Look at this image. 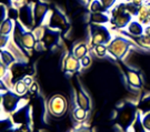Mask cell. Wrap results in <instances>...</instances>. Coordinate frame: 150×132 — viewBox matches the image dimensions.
Here are the masks:
<instances>
[{
    "label": "cell",
    "mask_w": 150,
    "mask_h": 132,
    "mask_svg": "<svg viewBox=\"0 0 150 132\" xmlns=\"http://www.w3.org/2000/svg\"><path fill=\"white\" fill-rule=\"evenodd\" d=\"M87 51H88V48H87L86 44H85V43H80V44H78V46L75 48V50H74V56H75L77 59H81L87 54Z\"/></svg>",
    "instance_id": "obj_18"
},
{
    "label": "cell",
    "mask_w": 150,
    "mask_h": 132,
    "mask_svg": "<svg viewBox=\"0 0 150 132\" xmlns=\"http://www.w3.org/2000/svg\"><path fill=\"white\" fill-rule=\"evenodd\" d=\"M132 129H134V132H147V130H146L144 124H142L141 116H140L139 113H138V116H137L134 124H132Z\"/></svg>",
    "instance_id": "obj_21"
},
{
    "label": "cell",
    "mask_w": 150,
    "mask_h": 132,
    "mask_svg": "<svg viewBox=\"0 0 150 132\" xmlns=\"http://www.w3.org/2000/svg\"><path fill=\"white\" fill-rule=\"evenodd\" d=\"M90 10L92 12H103L106 11V8L102 6L100 0H93L90 5Z\"/></svg>",
    "instance_id": "obj_23"
},
{
    "label": "cell",
    "mask_w": 150,
    "mask_h": 132,
    "mask_svg": "<svg viewBox=\"0 0 150 132\" xmlns=\"http://www.w3.org/2000/svg\"><path fill=\"white\" fill-rule=\"evenodd\" d=\"M16 132H30L29 124H20V126L16 129Z\"/></svg>",
    "instance_id": "obj_29"
},
{
    "label": "cell",
    "mask_w": 150,
    "mask_h": 132,
    "mask_svg": "<svg viewBox=\"0 0 150 132\" xmlns=\"http://www.w3.org/2000/svg\"><path fill=\"white\" fill-rule=\"evenodd\" d=\"M74 132H90V130L88 129V127H85V126H82V127H80V128H78L76 131H74Z\"/></svg>",
    "instance_id": "obj_33"
},
{
    "label": "cell",
    "mask_w": 150,
    "mask_h": 132,
    "mask_svg": "<svg viewBox=\"0 0 150 132\" xmlns=\"http://www.w3.org/2000/svg\"><path fill=\"white\" fill-rule=\"evenodd\" d=\"M91 64V58L88 56V54H86L83 58L80 59V64L81 67H83V68H87V67H89Z\"/></svg>",
    "instance_id": "obj_27"
},
{
    "label": "cell",
    "mask_w": 150,
    "mask_h": 132,
    "mask_svg": "<svg viewBox=\"0 0 150 132\" xmlns=\"http://www.w3.org/2000/svg\"><path fill=\"white\" fill-rule=\"evenodd\" d=\"M86 116H87V110L83 109V108H81V107H78V108L74 111V118H75V120H77L78 122L83 121V120L86 119Z\"/></svg>",
    "instance_id": "obj_20"
},
{
    "label": "cell",
    "mask_w": 150,
    "mask_h": 132,
    "mask_svg": "<svg viewBox=\"0 0 150 132\" xmlns=\"http://www.w3.org/2000/svg\"><path fill=\"white\" fill-rule=\"evenodd\" d=\"M138 109H139V111L142 114H146V113L150 112V95L146 97V98H144L142 100L140 101Z\"/></svg>",
    "instance_id": "obj_19"
},
{
    "label": "cell",
    "mask_w": 150,
    "mask_h": 132,
    "mask_svg": "<svg viewBox=\"0 0 150 132\" xmlns=\"http://www.w3.org/2000/svg\"><path fill=\"white\" fill-rule=\"evenodd\" d=\"M128 32L134 37H140L145 32V29L142 27V23L140 21H130L128 26Z\"/></svg>",
    "instance_id": "obj_10"
},
{
    "label": "cell",
    "mask_w": 150,
    "mask_h": 132,
    "mask_svg": "<svg viewBox=\"0 0 150 132\" xmlns=\"http://www.w3.org/2000/svg\"><path fill=\"white\" fill-rule=\"evenodd\" d=\"M22 81H23L27 85H30L32 82H33V81H32V78L30 77V76H25V77L22 78Z\"/></svg>",
    "instance_id": "obj_31"
},
{
    "label": "cell",
    "mask_w": 150,
    "mask_h": 132,
    "mask_svg": "<svg viewBox=\"0 0 150 132\" xmlns=\"http://www.w3.org/2000/svg\"><path fill=\"white\" fill-rule=\"evenodd\" d=\"M126 74H127V79H128L130 85L136 87V88H140L141 87L142 82H141L139 74L137 73L136 71H134V70H127Z\"/></svg>",
    "instance_id": "obj_13"
},
{
    "label": "cell",
    "mask_w": 150,
    "mask_h": 132,
    "mask_svg": "<svg viewBox=\"0 0 150 132\" xmlns=\"http://www.w3.org/2000/svg\"><path fill=\"white\" fill-rule=\"evenodd\" d=\"M29 90H30V92H31V93H36V92L38 91V85L36 83V82H32L31 85H30Z\"/></svg>",
    "instance_id": "obj_32"
},
{
    "label": "cell",
    "mask_w": 150,
    "mask_h": 132,
    "mask_svg": "<svg viewBox=\"0 0 150 132\" xmlns=\"http://www.w3.org/2000/svg\"><path fill=\"white\" fill-rule=\"evenodd\" d=\"M77 104L86 110H89L90 108V102H89V98L81 89L77 90Z\"/></svg>",
    "instance_id": "obj_12"
},
{
    "label": "cell",
    "mask_w": 150,
    "mask_h": 132,
    "mask_svg": "<svg viewBox=\"0 0 150 132\" xmlns=\"http://www.w3.org/2000/svg\"><path fill=\"white\" fill-rule=\"evenodd\" d=\"M144 1H145V0H131V2L134 4V5H137V6H141Z\"/></svg>",
    "instance_id": "obj_34"
},
{
    "label": "cell",
    "mask_w": 150,
    "mask_h": 132,
    "mask_svg": "<svg viewBox=\"0 0 150 132\" xmlns=\"http://www.w3.org/2000/svg\"><path fill=\"white\" fill-rule=\"evenodd\" d=\"M15 59H16V57L12 56L11 52L2 49V51H1V62L2 64H5L8 67V66H10V64H12L15 62Z\"/></svg>",
    "instance_id": "obj_17"
},
{
    "label": "cell",
    "mask_w": 150,
    "mask_h": 132,
    "mask_svg": "<svg viewBox=\"0 0 150 132\" xmlns=\"http://www.w3.org/2000/svg\"><path fill=\"white\" fill-rule=\"evenodd\" d=\"M2 108L6 110L7 113H10L13 111L17 110L18 104H19V101L20 98L18 97L16 92H10V91H7V92H2Z\"/></svg>",
    "instance_id": "obj_5"
},
{
    "label": "cell",
    "mask_w": 150,
    "mask_h": 132,
    "mask_svg": "<svg viewBox=\"0 0 150 132\" xmlns=\"http://www.w3.org/2000/svg\"><path fill=\"white\" fill-rule=\"evenodd\" d=\"M81 64L79 62V59H77L75 56H69L67 60L64 61V70L68 72H76L79 70Z\"/></svg>",
    "instance_id": "obj_9"
},
{
    "label": "cell",
    "mask_w": 150,
    "mask_h": 132,
    "mask_svg": "<svg viewBox=\"0 0 150 132\" xmlns=\"http://www.w3.org/2000/svg\"><path fill=\"white\" fill-rule=\"evenodd\" d=\"M130 47H131V42L129 40H127L126 38L116 37L109 43L108 51L115 58L121 59L122 57H125V54L127 53Z\"/></svg>",
    "instance_id": "obj_2"
},
{
    "label": "cell",
    "mask_w": 150,
    "mask_h": 132,
    "mask_svg": "<svg viewBox=\"0 0 150 132\" xmlns=\"http://www.w3.org/2000/svg\"><path fill=\"white\" fill-rule=\"evenodd\" d=\"M66 25H67V21H66V18L64 17V15L58 10H54V13L50 17L49 27L50 28H62Z\"/></svg>",
    "instance_id": "obj_8"
},
{
    "label": "cell",
    "mask_w": 150,
    "mask_h": 132,
    "mask_svg": "<svg viewBox=\"0 0 150 132\" xmlns=\"http://www.w3.org/2000/svg\"><path fill=\"white\" fill-rule=\"evenodd\" d=\"M141 121H142V124H144L146 130L150 132V112L146 113L145 116L141 118Z\"/></svg>",
    "instance_id": "obj_26"
},
{
    "label": "cell",
    "mask_w": 150,
    "mask_h": 132,
    "mask_svg": "<svg viewBox=\"0 0 150 132\" xmlns=\"http://www.w3.org/2000/svg\"><path fill=\"white\" fill-rule=\"evenodd\" d=\"M88 1H89V0H88Z\"/></svg>",
    "instance_id": "obj_36"
},
{
    "label": "cell",
    "mask_w": 150,
    "mask_h": 132,
    "mask_svg": "<svg viewBox=\"0 0 150 132\" xmlns=\"http://www.w3.org/2000/svg\"><path fill=\"white\" fill-rule=\"evenodd\" d=\"M49 111L52 116H62L66 111V108H67V102L64 100V98L62 95H54L50 101H49Z\"/></svg>",
    "instance_id": "obj_4"
},
{
    "label": "cell",
    "mask_w": 150,
    "mask_h": 132,
    "mask_svg": "<svg viewBox=\"0 0 150 132\" xmlns=\"http://www.w3.org/2000/svg\"><path fill=\"white\" fill-rule=\"evenodd\" d=\"M131 21V15L127 10L120 12L119 15L112 18V23L117 28H125L127 27Z\"/></svg>",
    "instance_id": "obj_7"
},
{
    "label": "cell",
    "mask_w": 150,
    "mask_h": 132,
    "mask_svg": "<svg viewBox=\"0 0 150 132\" xmlns=\"http://www.w3.org/2000/svg\"><path fill=\"white\" fill-rule=\"evenodd\" d=\"M145 33L147 35V36H149V37H150V25L145 29Z\"/></svg>",
    "instance_id": "obj_35"
},
{
    "label": "cell",
    "mask_w": 150,
    "mask_h": 132,
    "mask_svg": "<svg viewBox=\"0 0 150 132\" xmlns=\"http://www.w3.org/2000/svg\"><path fill=\"white\" fill-rule=\"evenodd\" d=\"M8 41H9V37H8V36H2V35H1V48H2V49L6 47V44L8 43Z\"/></svg>",
    "instance_id": "obj_30"
},
{
    "label": "cell",
    "mask_w": 150,
    "mask_h": 132,
    "mask_svg": "<svg viewBox=\"0 0 150 132\" xmlns=\"http://www.w3.org/2000/svg\"><path fill=\"white\" fill-rule=\"evenodd\" d=\"M108 51V47H106L105 44H98L95 47V52L98 57H103L106 56V53Z\"/></svg>",
    "instance_id": "obj_25"
},
{
    "label": "cell",
    "mask_w": 150,
    "mask_h": 132,
    "mask_svg": "<svg viewBox=\"0 0 150 132\" xmlns=\"http://www.w3.org/2000/svg\"><path fill=\"white\" fill-rule=\"evenodd\" d=\"M110 32L106 27L93 25L91 26V46L96 47L98 44H105L110 42Z\"/></svg>",
    "instance_id": "obj_3"
},
{
    "label": "cell",
    "mask_w": 150,
    "mask_h": 132,
    "mask_svg": "<svg viewBox=\"0 0 150 132\" xmlns=\"http://www.w3.org/2000/svg\"><path fill=\"white\" fill-rule=\"evenodd\" d=\"M137 38H138L137 41H138V43H139L141 47L150 49V37L149 36L145 35V36H140V37H137Z\"/></svg>",
    "instance_id": "obj_24"
},
{
    "label": "cell",
    "mask_w": 150,
    "mask_h": 132,
    "mask_svg": "<svg viewBox=\"0 0 150 132\" xmlns=\"http://www.w3.org/2000/svg\"><path fill=\"white\" fill-rule=\"evenodd\" d=\"M48 11V7L47 5H45L42 2H38L35 6V9H33V17H35V25L38 26L43 21L46 13Z\"/></svg>",
    "instance_id": "obj_6"
},
{
    "label": "cell",
    "mask_w": 150,
    "mask_h": 132,
    "mask_svg": "<svg viewBox=\"0 0 150 132\" xmlns=\"http://www.w3.org/2000/svg\"><path fill=\"white\" fill-rule=\"evenodd\" d=\"M91 22L96 23V25H102V23H107L109 22V17L102 12H92L90 16Z\"/></svg>",
    "instance_id": "obj_14"
},
{
    "label": "cell",
    "mask_w": 150,
    "mask_h": 132,
    "mask_svg": "<svg viewBox=\"0 0 150 132\" xmlns=\"http://www.w3.org/2000/svg\"><path fill=\"white\" fill-rule=\"evenodd\" d=\"M26 66L23 64H16L12 66L11 69V73H12V78H20V77H25L26 76Z\"/></svg>",
    "instance_id": "obj_15"
},
{
    "label": "cell",
    "mask_w": 150,
    "mask_h": 132,
    "mask_svg": "<svg viewBox=\"0 0 150 132\" xmlns=\"http://www.w3.org/2000/svg\"><path fill=\"white\" fill-rule=\"evenodd\" d=\"M36 40H37V39H36L33 33L25 31V33L22 35L21 39H20V43H21L26 49H32V48L36 46Z\"/></svg>",
    "instance_id": "obj_11"
},
{
    "label": "cell",
    "mask_w": 150,
    "mask_h": 132,
    "mask_svg": "<svg viewBox=\"0 0 150 132\" xmlns=\"http://www.w3.org/2000/svg\"><path fill=\"white\" fill-rule=\"evenodd\" d=\"M138 116L136 107L132 104H126L123 106L118 113V124L123 130H127L134 124L136 118Z\"/></svg>",
    "instance_id": "obj_1"
},
{
    "label": "cell",
    "mask_w": 150,
    "mask_h": 132,
    "mask_svg": "<svg viewBox=\"0 0 150 132\" xmlns=\"http://www.w3.org/2000/svg\"><path fill=\"white\" fill-rule=\"evenodd\" d=\"M12 28H13V22L11 18H7L6 20L1 22V28H0V32L2 36H8L11 31H12Z\"/></svg>",
    "instance_id": "obj_16"
},
{
    "label": "cell",
    "mask_w": 150,
    "mask_h": 132,
    "mask_svg": "<svg viewBox=\"0 0 150 132\" xmlns=\"http://www.w3.org/2000/svg\"><path fill=\"white\" fill-rule=\"evenodd\" d=\"M27 87L28 85H26L23 81H17L16 83H15L13 90H15V92H16L17 95H25V93H26V91H27Z\"/></svg>",
    "instance_id": "obj_22"
},
{
    "label": "cell",
    "mask_w": 150,
    "mask_h": 132,
    "mask_svg": "<svg viewBox=\"0 0 150 132\" xmlns=\"http://www.w3.org/2000/svg\"><path fill=\"white\" fill-rule=\"evenodd\" d=\"M100 2L102 4V6L106 8V10L109 9L110 7H112L115 5V2H116V0H100Z\"/></svg>",
    "instance_id": "obj_28"
}]
</instances>
